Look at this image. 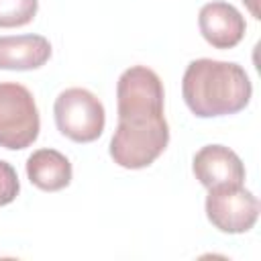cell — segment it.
Masks as SVG:
<instances>
[{"label":"cell","mask_w":261,"mask_h":261,"mask_svg":"<svg viewBox=\"0 0 261 261\" xmlns=\"http://www.w3.org/2000/svg\"><path fill=\"white\" fill-rule=\"evenodd\" d=\"M181 94L192 114L212 118L241 112L251 100L253 86L239 63L202 57L188 63Z\"/></svg>","instance_id":"1"},{"label":"cell","mask_w":261,"mask_h":261,"mask_svg":"<svg viewBox=\"0 0 261 261\" xmlns=\"http://www.w3.org/2000/svg\"><path fill=\"white\" fill-rule=\"evenodd\" d=\"M169 143V124L165 116L149 120H118L110 139V157L124 169L149 167Z\"/></svg>","instance_id":"2"},{"label":"cell","mask_w":261,"mask_h":261,"mask_svg":"<svg viewBox=\"0 0 261 261\" xmlns=\"http://www.w3.org/2000/svg\"><path fill=\"white\" fill-rule=\"evenodd\" d=\"M41 130L37 102L29 88L0 82V147L20 151L31 147Z\"/></svg>","instance_id":"3"},{"label":"cell","mask_w":261,"mask_h":261,"mask_svg":"<svg viewBox=\"0 0 261 261\" xmlns=\"http://www.w3.org/2000/svg\"><path fill=\"white\" fill-rule=\"evenodd\" d=\"M57 130L73 143H92L104 133V104L86 88L63 90L53 104Z\"/></svg>","instance_id":"4"},{"label":"cell","mask_w":261,"mask_h":261,"mask_svg":"<svg viewBox=\"0 0 261 261\" xmlns=\"http://www.w3.org/2000/svg\"><path fill=\"white\" fill-rule=\"evenodd\" d=\"M206 216L214 228L228 234H241L255 226L259 218V200L243 184H220L208 188Z\"/></svg>","instance_id":"5"},{"label":"cell","mask_w":261,"mask_h":261,"mask_svg":"<svg viewBox=\"0 0 261 261\" xmlns=\"http://www.w3.org/2000/svg\"><path fill=\"white\" fill-rule=\"evenodd\" d=\"M163 82L145 67L133 65L124 69L116 84V110L122 112H163Z\"/></svg>","instance_id":"6"},{"label":"cell","mask_w":261,"mask_h":261,"mask_svg":"<svg viewBox=\"0 0 261 261\" xmlns=\"http://www.w3.org/2000/svg\"><path fill=\"white\" fill-rule=\"evenodd\" d=\"M198 27L206 43L214 49L237 47L247 31L243 14L228 2H208L200 8Z\"/></svg>","instance_id":"7"},{"label":"cell","mask_w":261,"mask_h":261,"mask_svg":"<svg viewBox=\"0 0 261 261\" xmlns=\"http://www.w3.org/2000/svg\"><path fill=\"white\" fill-rule=\"evenodd\" d=\"M192 171L204 188L245 181V165L241 157L224 145L202 147L192 159Z\"/></svg>","instance_id":"8"},{"label":"cell","mask_w":261,"mask_h":261,"mask_svg":"<svg viewBox=\"0 0 261 261\" xmlns=\"http://www.w3.org/2000/svg\"><path fill=\"white\" fill-rule=\"evenodd\" d=\"M51 57V43L43 35L0 37V69H39Z\"/></svg>","instance_id":"9"},{"label":"cell","mask_w":261,"mask_h":261,"mask_svg":"<svg viewBox=\"0 0 261 261\" xmlns=\"http://www.w3.org/2000/svg\"><path fill=\"white\" fill-rule=\"evenodd\" d=\"M69 159L55 149H37L27 159L29 181L43 192H59L71 181Z\"/></svg>","instance_id":"10"},{"label":"cell","mask_w":261,"mask_h":261,"mask_svg":"<svg viewBox=\"0 0 261 261\" xmlns=\"http://www.w3.org/2000/svg\"><path fill=\"white\" fill-rule=\"evenodd\" d=\"M39 10V0H0V29L29 24Z\"/></svg>","instance_id":"11"},{"label":"cell","mask_w":261,"mask_h":261,"mask_svg":"<svg viewBox=\"0 0 261 261\" xmlns=\"http://www.w3.org/2000/svg\"><path fill=\"white\" fill-rule=\"evenodd\" d=\"M18 192H20V181L14 167L8 161L0 159V206L14 202Z\"/></svg>","instance_id":"12"},{"label":"cell","mask_w":261,"mask_h":261,"mask_svg":"<svg viewBox=\"0 0 261 261\" xmlns=\"http://www.w3.org/2000/svg\"><path fill=\"white\" fill-rule=\"evenodd\" d=\"M243 2H247V6H249V10L255 14V18H259V10H257V6H255V2L257 0H243Z\"/></svg>","instance_id":"13"}]
</instances>
